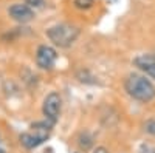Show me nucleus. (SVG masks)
<instances>
[{
	"label": "nucleus",
	"mask_w": 155,
	"mask_h": 153,
	"mask_svg": "<svg viewBox=\"0 0 155 153\" xmlns=\"http://www.w3.org/2000/svg\"><path fill=\"white\" fill-rule=\"evenodd\" d=\"M124 90L132 99L144 102V104L155 99V85L150 82V79H147V76L138 73H132L126 78Z\"/></svg>",
	"instance_id": "1"
},
{
	"label": "nucleus",
	"mask_w": 155,
	"mask_h": 153,
	"mask_svg": "<svg viewBox=\"0 0 155 153\" xmlns=\"http://www.w3.org/2000/svg\"><path fill=\"white\" fill-rule=\"evenodd\" d=\"M81 30L71 23H58L47 30V37L59 48L71 46L79 37Z\"/></svg>",
	"instance_id": "2"
},
{
	"label": "nucleus",
	"mask_w": 155,
	"mask_h": 153,
	"mask_svg": "<svg viewBox=\"0 0 155 153\" xmlns=\"http://www.w3.org/2000/svg\"><path fill=\"white\" fill-rule=\"evenodd\" d=\"M53 125L54 124H51L50 121L33 124L30 132H25V133L20 135V144L25 148H36V147H39L48 139Z\"/></svg>",
	"instance_id": "3"
},
{
	"label": "nucleus",
	"mask_w": 155,
	"mask_h": 153,
	"mask_svg": "<svg viewBox=\"0 0 155 153\" xmlns=\"http://www.w3.org/2000/svg\"><path fill=\"white\" fill-rule=\"evenodd\" d=\"M61 105H62V99L58 93H50L42 105V113L47 121H50L51 124H56V121L59 119V113H61Z\"/></svg>",
	"instance_id": "4"
},
{
	"label": "nucleus",
	"mask_w": 155,
	"mask_h": 153,
	"mask_svg": "<svg viewBox=\"0 0 155 153\" xmlns=\"http://www.w3.org/2000/svg\"><path fill=\"white\" fill-rule=\"evenodd\" d=\"M58 60V53L53 46L50 45H41L36 51V63L42 70H51Z\"/></svg>",
	"instance_id": "5"
},
{
	"label": "nucleus",
	"mask_w": 155,
	"mask_h": 153,
	"mask_svg": "<svg viewBox=\"0 0 155 153\" xmlns=\"http://www.w3.org/2000/svg\"><path fill=\"white\" fill-rule=\"evenodd\" d=\"M8 14L11 16L12 20L19 23H28L34 19V11L27 5V3H16L8 9Z\"/></svg>",
	"instance_id": "6"
},
{
	"label": "nucleus",
	"mask_w": 155,
	"mask_h": 153,
	"mask_svg": "<svg viewBox=\"0 0 155 153\" xmlns=\"http://www.w3.org/2000/svg\"><path fill=\"white\" fill-rule=\"evenodd\" d=\"M134 65L143 71L146 76L152 78L155 81V54L152 53H144V54H140L134 59Z\"/></svg>",
	"instance_id": "7"
},
{
	"label": "nucleus",
	"mask_w": 155,
	"mask_h": 153,
	"mask_svg": "<svg viewBox=\"0 0 155 153\" xmlns=\"http://www.w3.org/2000/svg\"><path fill=\"white\" fill-rule=\"evenodd\" d=\"M73 5L78 9H90V8L95 5V0H74Z\"/></svg>",
	"instance_id": "8"
},
{
	"label": "nucleus",
	"mask_w": 155,
	"mask_h": 153,
	"mask_svg": "<svg viewBox=\"0 0 155 153\" xmlns=\"http://www.w3.org/2000/svg\"><path fill=\"white\" fill-rule=\"evenodd\" d=\"M25 3H27L31 9L34 8V9H42V8H45V0H27V2H25Z\"/></svg>",
	"instance_id": "9"
},
{
	"label": "nucleus",
	"mask_w": 155,
	"mask_h": 153,
	"mask_svg": "<svg viewBox=\"0 0 155 153\" xmlns=\"http://www.w3.org/2000/svg\"><path fill=\"white\" fill-rule=\"evenodd\" d=\"M144 130H146L149 135L155 136V121H153V119H149V121L144 122Z\"/></svg>",
	"instance_id": "10"
},
{
	"label": "nucleus",
	"mask_w": 155,
	"mask_h": 153,
	"mask_svg": "<svg viewBox=\"0 0 155 153\" xmlns=\"http://www.w3.org/2000/svg\"><path fill=\"white\" fill-rule=\"evenodd\" d=\"M138 153H155V147L144 142V144L140 145V151H138Z\"/></svg>",
	"instance_id": "11"
},
{
	"label": "nucleus",
	"mask_w": 155,
	"mask_h": 153,
	"mask_svg": "<svg viewBox=\"0 0 155 153\" xmlns=\"http://www.w3.org/2000/svg\"><path fill=\"white\" fill-rule=\"evenodd\" d=\"M93 153H109V150H107L106 147H102V145H99V147H96V148L93 150Z\"/></svg>",
	"instance_id": "12"
},
{
	"label": "nucleus",
	"mask_w": 155,
	"mask_h": 153,
	"mask_svg": "<svg viewBox=\"0 0 155 153\" xmlns=\"http://www.w3.org/2000/svg\"><path fill=\"white\" fill-rule=\"evenodd\" d=\"M0 153H6V151H5V148H3L2 145H0Z\"/></svg>",
	"instance_id": "13"
}]
</instances>
